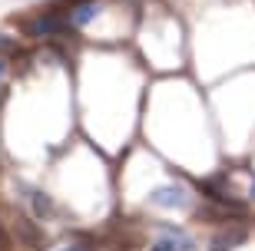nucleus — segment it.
Returning a JSON list of instances; mask_svg holds the SVG:
<instances>
[{"label": "nucleus", "instance_id": "0eeeda50", "mask_svg": "<svg viewBox=\"0 0 255 251\" xmlns=\"http://www.w3.org/2000/svg\"><path fill=\"white\" fill-rule=\"evenodd\" d=\"M149 251H179V245L172 242V238H159V242L152 245V248H149Z\"/></svg>", "mask_w": 255, "mask_h": 251}, {"label": "nucleus", "instance_id": "9d476101", "mask_svg": "<svg viewBox=\"0 0 255 251\" xmlns=\"http://www.w3.org/2000/svg\"><path fill=\"white\" fill-rule=\"evenodd\" d=\"M60 251H90V248H83V245H70V248H60Z\"/></svg>", "mask_w": 255, "mask_h": 251}, {"label": "nucleus", "instance_id": "9b49d317", "mask_svg": "<svg viewBox=\"0 0 255 251\" xmlns=\"http://www.w3.org/2000/svg\"><path fill=\"white\" fill-rule=\"evenodd\" d=\"M76 3H86V0H63V7H76Z\"/></svg>", "mask_w": 255, "mask_h": 251}, {"label": "nucleus", "instance_id": "423d86ee", "mask_svg": "<svg viewBox=\"0 0 255 251\" xmlns=\"http://www.w3.org/2000/svg\"><path fill=\"white\" fill-rule=\"evenodd\" d=\"M30 198H33V208H37L33 215H40V218H50L53 215V205H50V198L43 192H30Z\"/></svg>", "mask_w": 255, "mask_h": 251}, {"label": "nucleus", "instance_id": "7ed1b4c3", "mask_svg": "<svg viewBox=\"0 0 255 251\" xmlns=\"http://www.w3.org/2000/svg\"><path fill=\"white\" fill-rule=\"evenodd\" d=\"M13 232H17V238H20L23 245H33V248H43V245H47V235L40 232V228H37L33 222H27L23 215L17 218V225H13Z\"/></svg>", "mask_w": 255, "mask_h": 251}, {"label": "nucleus", "instance_id": "ddd939ff", "mask_svg": "<svg viewBox=\"0 0 255 251\" xmlns=\"http://www.w3.org/2000/svg\"><path fill=\"white\" fill-rule=\"evenodd\" d=\"M252 198H255V185H252Z\"/></svg>", "mask_w": 255, "mask_h": 251}, {"label": "nucleus", "instance_id": "f257e3e1", "mask_svg": "<svg viewBox=\"0 0 255 251\" xmlns=\"http://www.w3.org/2000/svg\"><path fill=\"white\" fill-rule=\"evenodd\" d=\"M63 27H66L63 13H57V10H43V13H37V17L27 20L23 33H27V37H33V40H43V37H57Z\"/></svg>", "mask_w": 255, "mask_h": 251}, {"label": "nucleus", "instance_id": "f8f14e48", "mask_svg": "<svg viewBox=\"0 0 255 251\" xmlns=\"http://www.w3.org/2000/svg\"><path fill=\"white\" fill-rule=\"evenodd\" d=\"M3 73H7V66H3V60H0V80H3Z\"/></svg>", "mask_w": 255, "mask_h": 251}, {"label": "nucleus", "instance_id": "f03ea898", "mask_svg": "<svg viewBox=\"0 0 255 251\" xmlns=\"http://www.w3.org/2000/svg\"><path fill=\"white\" fill-rule=\"evenodd\" d=\"M149 202L162 205V208H179V205L189 202V195H186V188H182V185H162V188H152Z\"/></svg>", "mask_w": 255, "mask_h": 251}, {"label": "nucleus", "instance_id": "1a4fd4ad", "mask_svg": "<svg viewBox=\"0 0 255 251\" xmlns=\"http://www.w3.org/2000/svg\"><path fill=\"white\" fill-rule=\"evenodd\" d=\"M10 248V235H7V228L0 225V251H7Z\"/></svg>", "mask_w": 255, "mask_h": 251}, {"label": "nucleus", "instance_id": "39448f33", "mask_svg": "<svg viewBox=\"0 0 255 251\" xmlns=\"http://www.w3.org/2000/svg\"><path fill=\"white\" fill-rule=\"evenodd\" d=\"M96 17H100V0H86V3L70 7V27H86Z\"/></svg>", "mask_w": 255, "mask_h": 251}, {"label": "nucleus", "instance_id": "6e6552de", "mask_svg": "<svg viewBox=\"0 0 255 251\" xmlns=\"http://www.w3.org/2000/svg\"><path fill=\"white\" fill-rule=\"evenodd\" d=\"M3 50H7V53H17V40L7 37V33H0V53H3Z\"/></svg>", "mask_w": 255, "mask_h": 251}, {"label": "nucleus", "instance_id": "20e7f679", "mask_svg": "<svg viewBox=\"0 0 255 251\" xmlns=\"http://www.w3.org/2000/svg\"><path fill=\"white\" fill-rule=\"evenodd\" d=\"M239 245H246V228H226V232H219L209 245V251H232Z\"/></svg>", "mask_w": 255, "mask_h": 251}]
</instances>
